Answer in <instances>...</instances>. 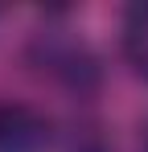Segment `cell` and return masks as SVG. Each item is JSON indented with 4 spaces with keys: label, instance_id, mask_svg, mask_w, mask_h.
Segmentation results:
<instances>
[{
    "label": "cell",
    "instance_id": "6da1fadb",
    "mask_svg": "<svg viewBox=\"0 0 148 152\" xmlns=\"http://www.w3.org/2000/svg\"><path fill=\"white\" fill-rule=\"evenodd\" d=\"M29 66L37 74H45L49 82L74 91V95H86V91L99 86V58H95V50L78 33H70V29L33 33V41H29Z\"/></svg>",
    "mask_w": 148,
    "mask_h": 152
},
{
    "label": "cell",
    "instance_id": "7a4b0ae2",
    "mask_svg": "<svg viewBox=\"0 0 148 152\" xmlns=\"http://www.w3.org/2000/svg\"><path fill=\"white\" fill-rule=\"evenodd\" d=\"M53 124L33 103H0V152H45Z\"/></svg>",
    "mask_w": 148,
    "mask_h": 152
},
{
    "label": "cell",
    "instance_id": "3957f363",
    "mask_svg": "<svg viewBox=\"0 0 148 152\" xmlns=\"http://www.w3.org/2000/svg\"><path fill=\"white\" fill-rule=\"evenodd\" d=\"M119 53L127 70L148 82V4H132L119 21Z\"/></svg>",
    "mask_w": 148,
    "mask_h": 152
},
{
    "label": "cell",
    "instance_id": "277c9868",
    "mask_svg": "<svg viewBox=\"0 0 148 152\" xmlns=\"http://www.w3.org/2000/svg\"><path fill=\"white\" fill-rule=\"evenodd\" d=\"M66 152H111V144L99 124H74L66 136Z\"/></svg>",
    "mask_w": 148,
    "mask_h": 152
},
{
    "label": "cell",
    "instance_id": "5b68a950",
    "mask_svg": "<svg viewBox=\"0 0 148 152\" xmlns=\"http://www.w3.org/2000/svg\"><path fill=\"white\" fill-rule=\"evenodd\" d=\"M140 152H148V127H144V140H140Z\"/></svg>",
    "mask_w": 148,
    "mask_h": 152
}]
</instances>
